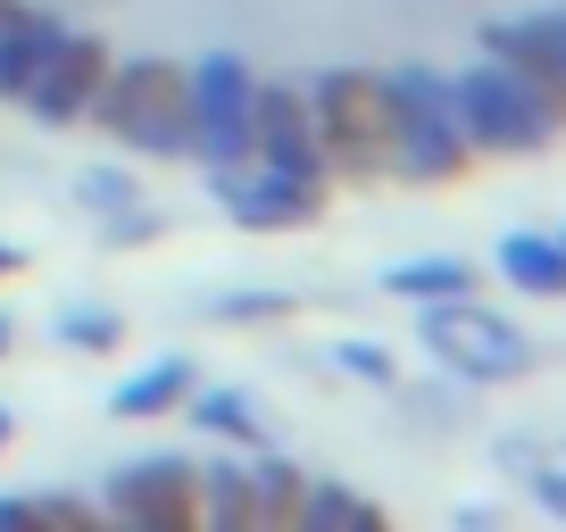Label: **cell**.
I'll return each instance as SVG.
<instances>
[{
  "instance_id": "1",
  "label": "cell",
  "mask_w": 566,
  "mask_h": 532,
  "mask_svg": "<svg viewBox=\"0 0 566 532\" xmlns=\"http://www.w3.org/2000/svg\"><path fill=\"white\" fill-rule=\"evenodd\" d=\"M450 117H459V134L475 150H492V159H525V150H549L566 134L558 100H549L533 75L500 67L492 51H483L475 67L450 75Z\"/></svg>"
},
{
  "instance_id": "2",
  "label": "cell",
  "mask_w": 566,
  "mask_h": 532,
  "mask_svg": "<svg viewBox=\"0 0 566 532\" xmlns=\"http://www.w3.org/2000/svg\"><path fill=\"white\" fill-rule=\"evenodd\" d=\"M384 92H391L384 175H400V183H450V175H467L475 142H467L459 117H450V75H433V67H391Z\"/></svg>"
},
{
  "instance_id": "3",
  "label": "cell",
  "mask_w": 566,
  "mask_h": 532,
  "mask_svg": "<svg viewBox=\"0 0 566 532\" xmlns=\"http://www.w3.org/2000/svg\"><path fill=\"white\" fill-rule=\"evenodd\" d=\"M101 134H117L125 150H142V159H184V142H192V117H184V67H167V58H108L101 92H92L84 108Z\"/></svg>"
},
{
  "instance_id": "4",
  "label": "cell",
  "mask_w": 566,
  "mask_h": 532,
  "mask_svg": "<svg viewBox=\"0 0 566 532\" xmlns=\"http://www.w3.org/2000/svg\"><path fill=\"white\" fill-rule=\"evenodd\" d=\"M308 100V125H317V150L334 175H384V134H391V92L384 75H317V84L301 92Z\"/></svg>"
},
{
  "instance_id": "5",
  "label": "cell",
  "mask_w": 566,
  "mask_h": 532,
  "mask_svg": "<svg viewBox=\"0 0 566 532\" xmlns=\"http://www.w3.org/2000/svg\"><path fill=\"white\" fill-rule=\"evenodd\" d=\"M424 350L442 358V366H459L467 383H516V374H533V333H516L500 308H483L475 291H459V300H424Z\"/></svg>"
},
{
  "instance_id": "6",
  "label": "cell",
  "mask_w": 566,
  "mask_h": 532,
  "mask_svg": "<svg viewBox=\"0 0 566 532\" xmlns=\"http://www.w3.org/2000/svg\"><path fill=\"white\" fill-rule=\"evenodd\" d=\"M250 84H259V75H250L233 51H209V58L184 67V117H192L184 159H200V167L250 159Z\"/></svg>"
},
{
  "instance_id": "7",
  "label": "cell",
  "mask_w": 566,
  "mask_h": 532,
  "mask_svg": "<svg viewBox=\"0 0 566 532\" xmlns=\"http://www.w3.org/2000/svg\"><path fill=\"white\" fill-rule=\"evenodd\" d=\"M209 183H217V200H226V216L250 225V233H292V225H308L317 200H325V183H301V175H283V167H266V159L209 167Z\"/></svg>"
},
{
  "instance_id": "8",
  "label": "cell",
  "mask_w": 566,
  "mask_h": 532,
  "mask_svg": "<svg viewBox=\"0 0 566 532\" xmlns=\"http://www.w3.org/2000/svg\"><path fill=\"white\" fill-rule=\"evenodd\" d=\"M250 159L283 167V175H301V183L334 175L325 150H317V125H308V100L292 84H250Z\"/></svg>"
},
{
  "instance_id": "9",
  "label": "cell",
  "mask_w": 566,
  "mask_h": 532,
  "mask_svg": "<svg viewBox=\"0 0 566 532\" xmlns=\"http://www.w3.org/2000/svg\"><path fill=\"white\" fill-rule=\"evenodd\" d=\"M108 515L117 524H142V532H184L192 524V458H134L108 475Z\"/></svg>"
},
{
  "instance_id": "10",
  "label": "cell",
  "mask_w": 566,
  "mask_h": 532,
  "mask_svg": "<svg viewBox=\"0 0 566 532\" xmlns=\"http://www.w3.org/2000/svg\"><path fill=\"white\" fill-rule=\"evenodd\" d=\"M101 75H108L101 34H75L67 25V42H59V51L34 67V84H25V108H34L42 125H75L92 108V92H101Z\"/></svg>"
},
{
  "instance_id": "11",
  "label": "cell",
  "mask_w": 566,
  "mask_h": 532,
  "mask_svg": "<svg viewBox=\"0 0 566 532\" xmlns=\"http://www.w3.org/2000/svg\"><path fill=\"white\" fill-rule=\"evenodd\" d=\"M67 42V25L42 18V9H25V0H0V100H25V84H34V67Z\"/></svg>"
},
{
  "instance_id": "12",
  "label": "cell",
  "mask_w": 566,
  "mask_h": 532,
  "mask_svg": "<svg viewBox=\"0 0 566 532\" xmlns=\"http://www.w3.org/2000/svg\"><path fill=\"white\" fill-rule=\"evenodd\" d=\"M192 383H200V366L184 350H167V358H150L142 374H125V383L108 391V416H167V408H184Z\"/></svg>"
},
{
  "instance_id": "13",
  "label": "cell",
  "mask_w": 566,
  "mask_h": 532,
  "mask_svg": "<svg viewBox=\"0 0 566 532\" xmlns=\"http://www.w3.org/2000/svg\"><path fill=\"white\" fill-rule=\"evenodd\" d=\"M500 275H509L525 300H566V249H558V233H509V242H500Z\"/></svg>"
},
{
  "instance_id": "14",
  "label": "cell",
  "mask_w": 566,
  "mask_h": 532,
  "mask_svg": "<svg viewBox=\"0 0 566 532\" xmlns=\"http://www.w3.org/2000/svg\"><path fill=\"white\" fill-rule=\"evenodd\" d=\"M75 192H84V209L108 225V242H142V233H150L134 175H117V167H84V175H75Z\"/></svg>"
},
{
  "instance_id": "15",
  "label": "cell",
  "mask_w": 566,
  "mask_h": 532,
  "mask_svg": "<svg viewBox=\"0 0 566 532\" xmlns=\"http://www.w3.org/2000/svg\"><path fill=\"white\" fill-rule=\"evenodd\" d=\"M292 524H301V532H342V524L375 532V524H384V508H375V499H358V491H342V482H301Z\"/></svg>"
},
{
  "instance_id": "16",
  "label": "cell",
  "mask_w": 566,
  "mask_h": 532,
  "mask_svg": "<svg viewBox=\"0 0 566 532\" xmlns=\"http://www.w3.org/2000/svg\"><path fill=\"white\" fill-rule=\"evenodd\" d=\"M384 291L391 300H459V291H475V266L467 258H400V266H384Z\"/></svg>"
},
{
  "instance_id": "17",
  "label": "cell",
  "mask_w": 566,
  "mask_h": 532,
  "mask_svg": "<svg viewBox=\"0 0 566 532\" xmlns=\"http://www.w3.org/2000/svg\"><path fill=\"white\" fill-rule=\"evenodd\" d=\"M184 408H192V425L217 433V441H259V408H250V391H233V383H192Z\"/></svg>"
},
{
  "instance_id": "18",
  "label": "cell",
  "mask_w": 566,
  "mask_h": 532,
  "mask_svg": "<svg viewBox=\"0 0 566 532\" xmlns=\"http://www.w3.org/2000/svg\"><path fill=\"white\" fill-rule=\"evenodd\" d=\"M242 491H250V524H292L301 466H292V458H250L242 466Z\"/></svg>"
},
{
  "instance_id": "19",
  "label": "cell",
  "mask_w": 566,
  "mask_h": 532,
  "mask_svg": "<svg viewBox=\"0 0 566 532\" xmlns=\"http://www.w3.org/2000/svg\"><path fill=\"white\" fill-rule=\"evenodd\" d=\"M192 508L209 515V524H250L242 458H209V466H192Z\"/></svg>"
},
{
  "instance_id": "20",
  "label": "cell",
  "mask_w": 566,
  "mask_h": 532,
  "mask_svg": "<svg viewBox=\"0 0 566 532\" xmlns=\"http://www.w3.org/2000/svg\"><path fill=\"white\" fill-rule=\"evenodd\" d=\"M59 341H67V350H117L125 324H117V308H67V317H59Z\"/></svg>"
},
{
  "instance_id": "21",
  "label": "cell",
  "mask_w": 566,
  "mask_h": 532,
  "mask_svg": "<svg viewBox=\"0 0 566 532\" xmlns=\"http://www.w3.org/2000/svg\"><path fill=\"white\" fill-rule=\"evenodd\" d=\"M334 366L342 374H358V383H400V366H391V350H375V341H334Z\"/></svg>"
},
{
  "instance_id": "22",
  "label": "cell",
  "mask_w": 566,
  "mask_h": 532,
  "mask_svg": "<svg viewBox=\"0 0 566 532\" xmlns=\"http://www.w3.org/2000/svg\"><path fill=\"white\" fill-rule=\"evenodd\" d=\"M92 515V499H75V491H34L25 499V524H84Z\"/></svg>"
},
{
  "instance_id": "23",
  "label": "cell",
  "mask_w": 566,
  "mask_h": 532,
  "mask_svg": "<svg viewBox=\"0 0 566 532\" xmlns=\"http://www.w3.org/2000/svg\"><path fill=\"white\" fill-rule=\"evenodd\" d=\"M217 317H259V324H275V317H292V300H283V291H233V300H217Z\"/></svg>"
},
{
  "instance_id": "24",
  "label": "cell",
  "mask_w": 566,
  "mask_h": 532,
  "mask_svg": "<svg viewBox=\"0 0 566 532\" xmlns=\"http://www.w3.org/2000/svg\"><path fill=\"white\" fill-rule=\"evenodd\" d=\"M533 34H542V51H549V67L566 75V9H542L533 18Z\"/></svg>"
},
{
  "instance_id": "25",
  "label": "cell",
  "mask_w": 566,
  "mask_h": 532,
  "mask_svg": "<svg viewBox=\"0 0 566 532\" xmlns=\"http://www.w3.org/2000/svg\"><path fill=\"white\" fill-rule=\"evenodd\" d=\"M9 524H25V499L18 491H0V532H9Z\"/></svg>"
},
{
  "instance_id": "26",
  "label": "cell",
  "mask_w": 566,
  "mask_h": 532,
  "mask_svg": "<svg viewBox=\"0 0 566 532\" xmlns=\"http://www.w3.org/2000/svg\"><path fill=\"white\" fill-rule=\"evenodd\" d=\"M18 266H25V258H18V249H9V242H0V275H18Z\"/></svg>"
},
{
  "instance_id": "27",
  "label": "cell",
  "mask_w": 566,
  "mask_h": 532,
  "mask_svg": "<svg viewBox=\"0 0 566 532\" xmlns=\"http://www.w3.org/2000/svg\"><path fill=\"white\" fill-rule=\"evenodd\" d=\"M9 341H18V324H9V317H0V358H9Z\"/></svg>"
},
{
  "instance_id": "28",
  "label": "cell",
  "mask_w": 566,
  "mask_h": 532,
  "mask_svg": "<svg viewBox=\"0 0 566 532\" xmlns=\"http://www.w3.org/2000/svg\"><path fill=\"white\" fill-rule=\"evenodd\" d=\"M0 449H9V408H0Z\"/></svg>"
},
{
  "instance_id": "29",
  "label": "cell",
  "mask_w": 566,
  "mask_h": 532,
  "mask_svg": "<svg viewBox=\"0 0 566 532\" xmlns=\"http://www.w3.org/2000/svg\"><path fill=\"white\" fill-rule=\"evenodd\" d=\"M558 249H566V233H558Z\"/></svg>"
}]
</instances>
